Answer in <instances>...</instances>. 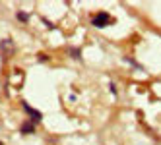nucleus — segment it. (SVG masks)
I'll return each mask as SVG.
<instances>
[{
    "mask_svg": "<svg viewBox=\"0 0 161 145\" xmlns=\"http://www.w3.org/2000/svg\"><path fill=\"white\" fill-rule=\"evenodd\" d=\"M16 18H18V21H21V23H29V14L27 12H16Z\"/></svg>",
    "mask_w": 161,
    "mask_h": 145,
    "instance_id": "obj_5",
    "label": "nucleus"
},
{
    "mask_svg": "<svg viewBox=\"0 0 161 145\" xmlns=\"http://www.w3.org/2000/svg\"><path fill=\"white\" fill-rule=\"evenodd\" d=\"M109 85H111V87H109V89H111V93H113V95H117V87H114V83H109Z\"/></svg>",
    "mask_w": 161,
    "mask_h": 145,
    "instance_id": "obj_9",
    "label": "nucleus"
},
{
    "mask_svg": "<svg viewBox=\"0 0 161 145\" xmlns=\"http://www.w3.org/2000/svg\"><path fill=\"white\" fill-rule=\"evenodd\" d=\"M111 23H114V19H113V16H111L109 12H99V14H95L93 18H91V25H93V27H99V29L107 27V25H111Z\"/></svg>",
    "mask_w": 161,
    "mask_h": 145,
    "instance_id": "obj_1",
    "label": "nucleus"
},
{
    "mask_svg": "<svg viewBox=\"0 0 161 145\" xmlns=\"http://www.w3.org/2000/svg\"><path fill=\"white\" fill-rule=\"evenodd\" d=\"M21 106H24V110H25V114L29 116V120L33 122V124H39V122L43 120V114L39 112V110H35V108H31L25 101H21Z\"/></svg>",
    "mask_w": 161,
    "mask_h": 145,
    "instance_id": "obj_2",
    "label": "nucleus"
},
{
    "mask_svg": "<svg viewBox=\"0 0 161 145\" xmlns=\"http://www.w3.org/2000/svg\"><path fill=\"white\" fill-rule=\"evenodd\" d=\"M0 145H4V143H2V141H0Z\"/></svg>",
    "mask_w": 161,
    "mask_h": 145,
    "instance_id": "obj_10",
    "label": "nucleus"
},
{
    "mask_svg": "<svg viewBox=\"0 0 161 145\" xmlns=\"http://www.w3.org/2000/svg\"><path fill=\"white\" fill-rule=\"evenodd\" d=\"M14 50H16V44H14V41L10 39V37H6V39L0 41V52H2L4 56H12Z\"/></svg>",
    "mask_w": 161,
    "mask_h": 145,
    "instance_id": "obj_3",
    "label": "nucleus"
},
{
    "mask_svg": "<svg viewBox=\"0 0 161 145\" xmlns=\"http://www.w3.org/2000/svg\"><path fill=\"white\" fill-rule=\"evenodd\" d=\"M68 52H70V56H72L74 60H80V49L72 47V49H68Z\"/></svg>",
    "mask_w": 161,
    "mask_h": 145,
    "instance_id": "obj_6",
    "label": "nucleus"
},
{
    "mask_svg": "<svg viewBox=\"0 0 161 145\" xmlns=\"http://www.w3.org/2000/svg\"><path fill=\"white\" fill-rule=\"evenodd\" d=\"M37 60H39V62H47V60H49V56H47V54H43V52H41L39 56H37Z\"/></svg>",
    "mask_w": 161,
    "mask_h": 145,
    "instance_id": "obj_7",
    "label": "nucleus"
},
{
    "mask_svg": "<svg viewBox=\"0 0 161 145\" xmlns=\"http://www.w3.org/2000/svg\"><path fill=\"white\" fill-rule=\"evenodd\" d=\"M43 21H45V25H47V27H49V29H54V25H53V23H51V21H49V19H45V18H43Z\"/></svg>",
    "mask_w": 161,
    "mask_h": 145,
    "instance_id": "obj_8",
    "label": "nucleus"
},
{
    "mask_svg": "<svg viewBox=\"0 0 161 145\" xmlns=\"http://www.w3.org/2000/svg\"><path fill=\"white\" fill-rule=\"evenodd\" d=\"M33 132H35V124H33L31 120H25L24 124L19 126V133H21V136H31Z\"/></svg>",
    "mask_w": 161,
    "mask_h": 145,
    "instance_id": "obj_4",
    "label": "nucleus"
}]
</instances>
